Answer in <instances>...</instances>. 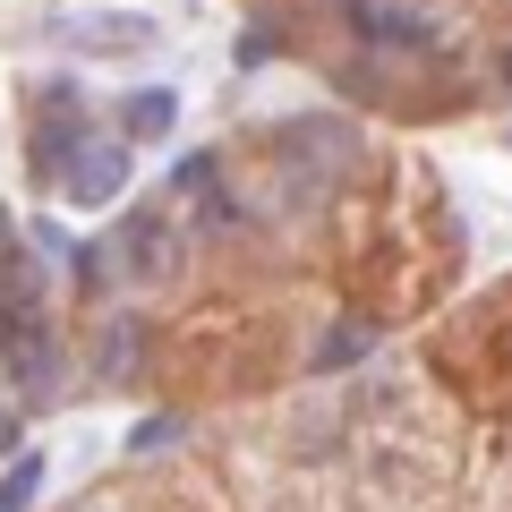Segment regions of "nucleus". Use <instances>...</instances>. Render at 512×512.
<instances>
[{"mask_svg": "<svg viewBox=\"0 0 512 512\" xmlns=\"http://www.w3.org/2000/svg\"><path fill=\"white\" fill-rule=\"evenodd\" d=\"M35 103H43V120H35V137H26V171H35L43 188H60L69 163L94 146V120H86V103H77V86H43Z\"/></svg>", "mask_w": 512, "mask_h": 512, "instance_id": "1", "label": "nucleus"}, {"mask_svg": "<svg viewBox=\"0 0 512 512\" xmlns=\"http://www.w3.org/2000/svg\"><path fill=\"white\" fill-rule=\"evenodd\" d=\"M120 188H128V137H94V146L69 163L60 197L69 205H120Z\"/></svg>", "mask_w": 512, "mask_h": 512, "instance_id": "3", "label": "nucleus"}, {"mask_svg": "<svg viewBox=\"0 0 512 512\" xmlns=\"http://www.w3.org/2000/svg\"><path fill=\"white\" fill-rule=\"evenodd\" d=\"M350 26H359L367 43H402V52H427V43H436V26L410 18V9H393V0H350Z\"/></svg>", "mask_w": 512, "mask_h": 512, "instance_id": "5", "label": "nucleus"}, {"mask_svg": "<svg viewBox=\"0 0 512 512\" xmlns=\"http://www.w3.org/2000/svg\"><path fill=\"white\" fill-rule=\"evenodd\" d=\"M0 265H9V214H0Z\"/></svg>", "mask_w": 512, "mask_h": 512, "instance_id": "13", "label": "nucleus"}, {"mask_svg": "<svg viewBox=\"0 0 512 512\" xmlns=\"http://www.w3.org/2000/svg\"><path fill=\"white\" fill-rule=\"evenodd\" d=\"M171 188H188V197H197V188H214V154H188V163L171 171Z\"/></svg>", "mask_w": 512, "mask_h": 512, "instance_id": "9", "label": "nucleus"}, {"mask_svg": "<svg viewBox=\"0 0 512 512\" xmlns=\"http://www.w3.org/2000/svg\"><path fill=\"white\" fill-rule=\"evenodd\" d=\"M120 248H128V274H163V256H154V248H171V239H163V222H154V214H128Z\"/></svg>", "mask_w": 512, "mask_h": 512, "instance_id": "6", "label": "nucleus"}, {"mask_svg": "<svg viewBox=\"0 0 512 512\" xmlns=\"http://www.w3.org/2000/svg\"><path fill=\"white\" fill-rule=\"evenodd\" d=\"M0 453H18V419L9 410H0Z\"/></svg>", "mask_w": 512, "mask_h": 512, "instance_id": "12", "label": "nucleus"}, {"mask_svg": "<svg viewBox=\"0 0 512 512\" xmlns=\"http://www.w3.org/2000/svg\"><path fill=\"white\" fill-rule=\"evenodd\" d=\"M256 60H274V35L265 26H248V43H239V69H256Z\"/></svg>", "mask_w": 512, "mask_h": 512, "instance_id": "11", "label": "nucleus"}, {"mask_svg": "<svg viewBox=\"0 0 512 512\" xmlns=\"http://www.w3.org/2000/svg\"><path fill=\"white\" fill-rule=\"evenodd\" d=\"M163 444H180V419H171V410H154V419L128 427V453H163Z\"/></svg>", "mask_w": 512, "mask_h": 512, "instance_id": "8", "label": "nucleus"}, {"mask_svg": "<svg viewBox=\"0 0 512 512\" xmlns=\"http://www.w3.org/2000/svg\"><path fill=\"white\" fill-rule=\"evenodd\" d=\"M43 495V453H26V461H9V478H0V512H26Z\"/></svg>", "mask_w": 512, "mask_h": 512, "instance_id": "7", "label": "nucleus"}, {"mask_svg": "<svg viewBox=\"0 0 512 512\" xmlns=\"http://www.w3.org/2000/svg\"><path fill=\"white\" fill-rule=\"evenodd\" d=\"M52 35L77 43V52H94V60H146L163 43V26L137 18V9H86V18H60Z\"/></svg>", "mask_w": 512, "mask_h": 512, "instance_id": "2", "label": "nucleus"}, {"mask_svg": "<svg viewBox=\"0 0 512 512\" xmlns=\"http://www.w3.org/2000/svg\"><path fill=\"white\" fill-rule=\"evenodd\" d=\"M171 128H180V94H171V86H137L120 103V137H128V146H163Z\"/></svg>", "mask_w": 512, "mask_h": 512, "instance_id": "4", "label": "nucleus"}, {"mask_svg": "<svg viewBox=\"0 0 512 512\" xmlns=\"http://www.w3.org/2000/svg\"><path fill=\"white\" fill-rule=\"evenodd\" d=\"M359 350H367V333H333V342L316 350V359H325V367H342V359H359Z\"/></svg>", "mask_w": 512, "mask_h": 512, "instance_id": "10", "label": "nucleus"}]
</instances>
